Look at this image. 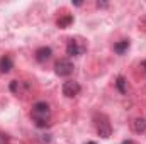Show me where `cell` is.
Listing matches in <instances>:
<instances>
[{
	"instance_id": "12",
	"label": "cell",
	"mask_w": 146,
	"mask_h": 144,
	"mask_svg": "<svg viewBox=\"0 0 146 144\" xmlns=\"http://www.w3.org/2000/svg\"><path fill=\"white\" fill-rule=\"evenodd\" d=\"M121 144H138L136 141H133V139H126V141H122Z\"/></svg>"
},
{
	"instance_id": "10",
	"label": "cell",
	"mask_w": 146,
	"mask_h": 144,
	"mask_svg": "<svg viewBox=\"0 0 146 144\" xmlns=\"http://www.w3.org/2000/svg\"><path fill=\"white\" fill-rule=\"evenodd\" d=\"M115 88H117L121 93H126V90H127V81H126L124 76H117V80H115Z\"/></svg>"
},
{
	"instance_id": "7",
	"label": "cell",
	"mask_w": 146,
	"mask_h": 144,
	"mask_svg": "<svg viewBox=\"0 0 146 144\" xmlns=\"http://www.w3.org/2000/svg\"><path fill=\"white\" fill-rule=\"evenodd\" d=\"M131 127H133V131H134V132H138V134L146 132V119H143V117L134 119V120H133V124H131Z\"/></svg>"
},
{
	"instance_id": "8",
	"label": "cell",
	"mask_w": 146,
	"mask_h": 144,
	"mask_svg": "<svg viewBox=\"0 0 146 144\" xmlns=\"http://www.w3.org/2000/svg\"><path fill=\"white\" fill-rule=\"evenodd\" d=\"M12 70V58L10 56H2L0 58V71L9 73Z\"/></svg>"
},
{
	"instance_id": "1",
	"label": "cell",
	"mask_w": 146,
	"mask_h": 144,
	"mask_svg": "<svg viewBox=\"0 0 146 144\" xmlns=\"http://www.w3.org/2000/svg\"><path fill=\"white\" fill-rule=\"evenodd\" d=\"M33 122L39 129H46L51 124V108L46 102H36L33 105V112H31Z\"/></svg>"
},
{
	"instance_id": "4",
	"label": "cell",
	"mask_w": 146,
	"mask_h": 144,
	"mask_svg": "<svg viewBox=\"0 0 146 144\" xmlns=\"http://www.w3.org/2000/svg\"><path fill=\"white\" fill-rule=\"evenodd\" d=\"M73 70H75V66H73V63L70 59H58L56 65H54V73L58 76H61V78L70 76L73 73Z\"/></svg>"
},
{
	"instance_id": "2",
	"label": "cell",
	"mask_w": 146,
	"mask_h": 144,
	"mask_svg": "<svg viewBox=\"0 0 146 144\" xmlns=\"http://www.w3.org/2000/svg\"><path fill=\"white\" fill-rule=\"evenodd\" d=\"M94 120H95V127H97L99 136L104 137V139H109L110 134H112V127H110L109 117L106 114H95L94 115Z\"/></svg>"
},
{
	"instance_id": "13",
	"label": "cell",
	"mask_w": 146,
	"mask_h": 144,
	"mask_svg": "<svg viewBox=\"0 0 146 144\" xmlns=\"http://www.w3.org/2000/svg\"><path fill=\"white\" fill-rule=\"evenodd\" d=\"M85 144H97V143H94V141H88V143H85Z\"/></svg>"
},
{
	"instance_id": "11",
	"label": "cell",
	"mask_w": 146,
	"mask_h": 144,
	"mask_svg": "<svg viewBox=\"0 0 146 144\" xmlns=\"http://www.w3.org/2000/svg\"><path fill=\"white\" fill-rule=\"evenodd\" d=\"M73 22V15H65V17H61V19H58V27H61V29H65V27H68L70 24Z\"/></svg>"
},
{
	"instance_id": "9",
	"label": "cell",
	"mask_w": 146,
	"mask_h": 144,
	"mask_svg": "<svg viewBox=\"0 0 146 144\" xmlns=\"http://www.w3.org/2000/svg\"><path fill=\"white\" fill-rule=\"evenodd\" d=\"M127 49H129V41H127V39H122V41H119V42L114 44V51H115L117 54H124Z\"/></svg>"
},
{
	"instance_id": "5",
	"label": "cell",
	"mask_w": 146,
	"mask_h": 144,
	"mask_svg": "<svg viewBox=\"0 0 146 144\" xmlns=\"http://www.w3.org/2000/svg\"><path fill=\"white\" fill-rule=\"evenodd\" d=\"M80 90H82V87H80V83L75 81V80H68V81H65L63 87H61V92H63V95H65L66 98H73V97H76V95L80 93Z\"/></svg>"
},
{
	"instance_id": "14",
	"label": "cell",
	"mask_w": 146,
	"mask_h": 144,
	"mask_svg": "<svg viewBox=\"0 0 146 144\" xmlns=\"http://www.w3.org/2000/svg\"><path fill=\"white\" fill-rule=\"evenodd\" d=\"M143 66H145V70H146V59H145V61H143Z\"/></svg>"
},
{
	"instance_id": "6",
	"label": "cell",
	"mask_w": 146,
	"mask_h": 144,
	"mask_svg": "<svg viewBox=\"0 0 146 144\" xmlns=\"http://www.w3.org/2000/svg\"><path fill=\"white\" fill-rule=\"evenodd\" d=\"M51 54H53L51 48L42 46V48H39V49L36 51V61H37V63H46V61L51 58Z\"/></svg>"
},
{
	"instance_id": "3",
	"label": "cell",
	"mask_w": 146,
	"mask_h": 144,
	"mask_svg": "<svg viewBox=\"0 0 146 144\" xmlns=\"http://www.w3.org/2000/svg\"><path fill=\"white\" fill-rule=\"evenodd\" d=\"M85 49H87L85 42L78 37H72L66 42V54L68 56H82L85 53Z\"/></svg>"
}]
</instances>
